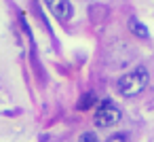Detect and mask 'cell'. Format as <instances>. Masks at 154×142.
Returning <instances> with one entry per match:
<instances>
[{
  "mask_svg": "<svg viewBox=\"0 0 154 142\" xmlns=\"http://www.w3.org/2000/svg\"><path fill=\"white\" fill-rule=\"evenodd\" d=\"M95 106H97V95H95L93 91L82 93L80 100H78V104H76L78 110H89V108H95Z\"/></svg>",
  "mask_w": 154,
  "mask_h": 142,
  "instance_id": "5b68a950",
  "label": "cell"
},
{
  "mask_svg": "<svg viewBox=\"0 0 154 142\" xmlns=\"http://www.w3.org/2000/svg\"><path fill=\"white\" fill-rule=\"evenodd\" d=\"M42 2L49 9V13L59 21H70L74 15V7L70 0H42Z\"/></svg>",
  "mask_w": 154,
  "mask_h": 142,
  "instance_id": "3957f363",
  "label": "cell"
},
{
  "mask_svg": "<svg viewBox=\"0 0 154 142\" xmlns=\"http://www.w3.org/2000/svg\"><path fill=\"white\" fill-rule=\"evenodd\" d=\"M127 28H129V32H131L135 38H141V40L150 38V30H148V28H146V24H143V21H139L135 15H131V17H129Z\"/></svg>",
  "mask_w": 154,
  "mask_h": 142,
  "instance_id": "277c9868",
  "label": "cell"
},
{
  "mask_svg": "<svg viewBox=\"0 0 154 142\" xmlns=\"http://www.w3.org/2000/svg\"><path fill=\"white\" fill-rule=\"evenodd\" d=\"M150 83V72L146 66H135L133 70L125 72L118 81H116V91L125 98H135L139 95Z\"/></svg>",
  "mask_w": 154,
  "mask_h": 142,
  "instance_id": "6da1fadb",
  "label": "cell"
},
{
  "mask_svg": "<svg viewBox=\"0 0 154 142\" xmlns=\"http://www.w3.org/2000/svg\"><path fill=\"white\" fill-rule=\"evenodd\" d=\"M78 142H99V138H97L95 131H82L78 136Z\"/></svg>",
  "mask_w": 154,
  "mask_h": 142,
  "instance_id": "8992f818",
  "label": "cell"
},
{
  "mask_svg": "<svg viewBox=\"0 0 154 142\" xmlns=\"http://www.w3.org/2000/svg\"><path fill=\"white\" fill-rule=\"evenodd\" d=\"M122 119V112L120 108L112 102V100H101L95 108V115H93V123L97 127H112V125H118Z\"/></svg>",
  "mask_w": 154,
  "mask_h": 142,
  "instance_id": "7a4b0ae2",
  "label": "cell"
},
{
  "mask_svg": "<svg viewBox=\"0 0 154 142\" xmlns=\"http://www.w3.org/2000/svg\"><path fill=\"white\" fill-rule=\"evenodd\" d=\"M127 138H129L127 134H112L106 142H127Z\"/></svg>",
  "mask_w": 154,
  "mask_h": 142,
  "instance_id": "52a82bcc",
  "label": "cell"
}]
</instances>
